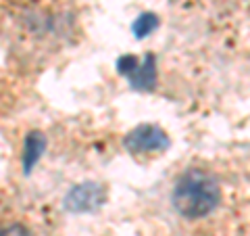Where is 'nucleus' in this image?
<instances>
[{
	"instance_id": "4",
	"label": "nucleus",
	"mask_w": 250,
	"mask_h": 236,
	"mask_svg": "<svg viewBox=\"0 0 250 236\" xmlns=\"http://www.w3.org/2000/svg\"><path fill=\"white\" fill-rule=\"evenodd\" d=\"M46 151V136L42 132H29L25 140H23V157H21V165H23V174H31V169L38 165V161L42 159V155Z\"/></svg>"
},
{
	"instance_id": "6",
	"label": "nucleus",
	"mask_w": 250,
	"mask_h": 236,
	"mask_svg": "<svg viewBox=\"0 0 250 236\" xmlns=\"http://www.w3.org/2000/svg\"><path fill=\"white\" fill-rule=\"evenodd\" d=\"M159 27V17H156L154 13H142L140 17L134 21V25H131V31H134L136 38H146L148 34H152V31Z\"/></svg>"
},
{
	"instance_id": "1",
	"label": "nucleus",
	"mask_w": 250,
	"mask_h": 236,
	"mask_svg": "<svg viewBox=\"0 0 250 236\" xmlns=\"http://www.w3.org/2000/svg\"><path fill=\"white\" fill-rule=\"evenodd\" d=\"M221 201V188L210 171L190 167L186 169L171 192L173 209L186 219H200L213 213Z\"/></svg>"
},
{
	"instance_id": "2",
	"label": "nucleus",
	"mask_w": 250,
	"mask_h": 236,
	"mask_svg": "<svg viewBox=\"0 0 250 236\" xmlns=\"http://www.w3.org/2000/svg\"><path fill=\"white\" fill-rule=\"evenodd\" d=\"M125 151L131 155H142V153H163L169 148V136L167 132L154 123H142L125 134L123 138Z\"/></svg>"
},
{
	"instance_id": "5",
	"label": "nucleus",
	"mask_w": 250,
	"mask_h": 236,
	"mask_svg": "<svg viewBox=\"0 0 250 236\" xmlns=\"http://www.w3.org/2000/svg\"><path fill=\"white\" fill-rule=\"evenodd\" d=\"M131 84V88L136 90H152L156 84V69H154V57L152 54H146L144 61L136 63V67L125 75Z\"/></svg>"
},
{
	"instance_id": "3",
	"label": "nucleus",
	"mask_w": 250,
	"mask_h": 236,
	"mask_svg": "<svg viewBox=\"0 0 250 236\" xmlns=\"http://www.w3.org/2000/svg\"><path fill=\"white\" fill-rule=\"evenodd\" d=\"M106 188L98 182H82L69 188V192L62 199V207L69 213H92L106 203Z\"/></svg>"
}]
</instances>
